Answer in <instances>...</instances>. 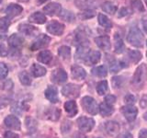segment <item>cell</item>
<instances>
[{
    "label": "cell",
    "instance_id": "obj_17",
    "mask_svg": "<svg viewBox=\"0 0 147 138\" xmlns=\"http://www.w3.org/2000/svg\"><path fill=\"white\" fill-rule=\"evenodd\" d=\"M45 97L49 99L51 102L56 103L58 101V94H57V89L55 87L49 86L47 89L45 90Z\"/></svg>",
    "mask_w": 147,
    "mask_h": 138
},
{
    "label": "cell",
    "instance_id": "obj_53",
    "mask_svg": "<svg viewBox=\"0 0 147 138\" xmlns=\"http://www.w3.org/2000/svg\"><path fill=\"white\" fill-rule=\"evenodd\" d=\"M2 2V0H0V3H1Z\"/></svg>",
    "mask_w": 147,
    "mask_h": 138
},
{
    "label": "cell",
    "instance_id": "obj_27",
    "mask_svg": "<svg viewBox=\"0 0 147 138\" xmlns=\"http://www.w3.org/2000/svg\"><path fill=\"white\" fill-rule=\"evenodd\" d=\"M60 114H61V112L57 108H50L47 113H46L48 118L50 120H52V121H57L60 117Z\"/></svg>",
    "mask_w": 147,
    "mask_h": 138
},
{
    "label": "cell",
    "instance_id": "obj_43",
    "mask_svg": "<svg viewBox=\"0 0 147 138\" xmlns=\"http://www.w3.org/2000/svg\"><path fill=\"white\" fill-rule=\"evenodd\" d=\"M7 54V50L4 44H0V56H6Z\"/></svg>",
    "mask_w": 147,
    "mask_h": 138
},
{
    "label": "cell",
    "instance_id": "obj_14",
    "mask_svg": "<svg viewBox=\"0 0 147 138\" xmlns=\"http://www.w3.org/2000/svg\"><path fill=\"white\" fill-rule=\"evenodd\" d=\"M22 11H23L22 7H20V5H17V4H10L6 8V13L7 17L9 18H14V17L20 15Z\"/></svg>",
    "mask_w": 147,
    "mask_h": 138
},
{
    "label": "cell",
    "instance_id": "obj_22",
    "mask_svg": "<svg viewBox=\"0 0 147 138\" xmlns=\"http://www.w3.org/2000/svg\"><path fill=\"white\" fill-rule=\"evenodd\" d=\"M37 59H38L39 62L42 63V64H49L51 61H52L53 55L50 51L44 50V51H41V52L38 54Z\"/></svg>",
    "mask_w": 147,
    "mask_h": 138
},
{
    "label": "cell",
    "instance_id": "obj_5",
    "mask_svg": "<svg viewBox=\"0 0 147 138\" xmlns=\"http://www.w3.org/2000/svg\"><path fill=\"white\" fill-rule=\"evenodd\" d=\"M77 125L83 132H90L95 125V121L92 118L80 117L77 120Z\"/></svg>",
    "mask_w": 147,
    "mask_h": 138
},
{
    "label": "cell",
    "instance_id": "obj_31",
    "mask_svg": "<svg viewBox=\"0 0 147 138\" xmlns=\"http://www.w3.org/2000/svg\"><path fill=\"white\" fill-rule=\"evenodd\" d=\"M102 9L103 11H105L106 13H109L110 15H113V14L117 11V7L115 6L114 4H112L111 2H105L102 5Z\"/></svg>",
    "mask_w": 147,
    "mask_h": 138
},
{
    "label": "cell",
    "instance_id": "obj_37",
    "mask_svg": "<svg viewBox=\"0 0 147 138\" xmlns=\"http://www.w3.org/2000/svg\"><path fill=\"white\" fill-rule=\"evenodd\" d=\"M95 15H96V12L94 10L87 9V10L79 14V18H81V20H88V18H93Z\"/></svg>",
    "mask_w": 147,
    "mask_h": 138
},
{
    "label": "cell",
    "instance_id": "obj_1",
    "mask_svg": "<svg viewBox=\"0 0 147 138\" xmlns=\"http://www.w3.org/2000/svg\"><path fill=\"white\" fill-rule=\"evenodd\" d=\"M127 41L131 45L136 46V47H142L144 44V35L139 28L132 27L131 28L130 31L127 35Z\"/></svg>",
    "mask_w": 147,
    "mask_h": 138
},
{
    "label": "cell",
    "instance_id": "obj_8",
    "mask_svg": "<svg viewBox=\"0 0 147 138\" xmlns=\"http://www.w3.org/2000/svg\"><path fill=\"white\" fill-rule=\"evenodd\" d=\"M121 112L125 116V118L129 122H133L136 119V116L138 114V110L133 107V106H124L121 108Z\"/></svg>",
    "mask_w": 147,
    "mask_h": 138
},
{
    "label": "cell",
    "instance_id": "obj_26",
    "mask_svg": "<svg viewBox=\"0 0 147 138\" xmlns=\"http://www.w3.org/2000/svg\"><path fill=\"white\" fill-rule=\"evenodd\" d=\"M98 23L100 26L104 27L105 29H110L112 28V23L109 20V18L105 16L104 14H99L98 15Z\"/></svg>",
    "mask_w": 147,
    "mask_h": 138
},
{
    "label": "cell",
    "instance_id": "obj_35",
    "mask_svg": "<svg viewBox=\"0 0 147 138\" xmlns=\"http://www.w3.org/2000/svg\"><path fill=\"white\" fill-rule=\"evenodd\" d=\"M9 25H10V20L8 18H0V32H6L8 30Z\"/></svg>",
    "mask_w": 147,
    "mask_h": 138
},
{
    "label": "cell",
    "instance_id": "obj_39",
    "mask_svg": "<svg viewBox=\"0 0 147 138\" xmlns=\"http://www.w3.org/2000/svg\"><path fill=\"white\" fill-rule=\"evenodd\" d=\"M8 74V68L5 64H0V79H5Z\"/></svg>",
    "mask_w": 147,
    "mask_h": 138
},
{
    "label": "cell",
    "instance_id": "obj_16",
    "mask_svg": "<svg viewBox=\"0 0 147 138\" xmlns=\"http://www.w3.org/2000/svg\"><path fill=\"white\" fill-rule=\"evenodd\" d=\"M23 41H24V40L22 39V37L18 34H12L8 38V44L14 49L21 48L23 45Z\"/></svg>",
    "mask_w": 147,
    "mask_h": 138
},
{
    "label": "cell",
    "instance_id": "obj_51",
    "mask_svg": "<svg viewBox=\"0 0 147 138\" xmlns=\"http://www.w3.org/2000/svg\"><path fill=\"white\" fill-rule=\"evenodd\" d=\"M18 1H20V2H28V1H30V0H18Z\"/></svg>",
    "mask_w": 147,
    "mask_h": 138
},
{
    "label": "cell",
    "instance_id": "obj_23",
    "mask_svg": "<svg viewBox=\"0 0 147 138\" xmlns=\"http://www.w3.org/2000/svg\"><path fill=\"white\" fill-rule=\"evenodd\" d=\"M30 72L35 77H39V76H42L46 74V68L43 66H40V64H33L32 66L30 67Z\"/></svg>",
    "mask_w": 147,
    "mask_h": 138
},
{
    "label": "cell",
    "instance_id": "obj_24",
    "mask_svg": "<svg viewBox=\"0 0 147 138\" xmlns=\"http://www.w3.org/2000/svg\"><path fill=\"white\" fill-rule=\"evenodd\" d=\"M114 48H115V52L117 53H122L124 51V43L121 40V38L119 37V34H115L114 36Z\"/></svg>",
    "mask_w": 147,
    "mask_h": 138
},
{
    "label": "cell",
    "instance_id": "obj_21",
    "mask_svg": "<svg viewBox=\"0 0 147 138\" xmlns=\"http://www.w3.org/2000/svg\"><path fill=\"white\" fill-rule=\"evenodd\" d=\"M29 20L32 23H36V24H43L46 22V17L44 14L40 12H34L31 14L29 18Z\"/></svg>",
    "mask_w": 147,
    "mask_h": 138
},
{
    "label": "cell",
    "instance_id": "obj_30",
    "mask_svg": "<svg viewBox=\"0 0 147 138\" xmlns=\"http://www.w3.org/2000/svg\"><path fill=\"white\" fill-rule=\"evenodd\" d=\"M58 54L64 60L69 59L70 58V55H71L70 47H68V46H61L58 50Z\"/></svg>",
    "mask_w": 147,
    "mask_h": 138
},
{
    "label": "cell",
    "instance_id": "obj_19",
    "mask_svg": "<svg viewBox=\"0 0 147 138\" xmlns=\"http://www.w3.org/2000/svg\"><path fill=\"white\" fill-rule=\"evenodd\" d=\"M64 110L67 112L69 117H74L77 113V106L76 101L74 100H69L64 104Z\"/></svg>",
    "mask_w": 147,
    "mask_h": 138
},
{
    "label": "cell",
    "instance_id": "obj_50",
    "mask_svg": "<svg viewBox=\"0 0 147 138\" xmlns=\"http://www.w3.org/2000/svg\"><path fill=\"white\" fill-rule=\"evenodd\" d=\"M144 119L146 120V121H147V112L144 114Z\"/></svg>",
    "mask_w": 147,
    "mask_h": 138
},
{
    "label": "cell",
    "instance_id": "obj_29",
    "mask_svg": "<svg viewBox=\"0 0 147 138\" xmlns=\"http://www.w3.org/2000/svg\"><path fill=\"white\" fill-rule=\"evenodd\" d=\"M18 78H20V80L22 85L30 86L31 84V78H30L29 74H28L26 71H22L18 74Z\"/></svg>",
    "mask_w": 147,
    "mask_h": 138
},
{
    "label": "cell",
    "instance_id": "obj_11",
    "mask_svg": "<svg viewBox=\"0 0 147 138\" xmlns=\"http://www.w3.org/2000/svg\"><path fill=\"white\" fill-rule=\"evenodd\" d=\"M43 11L49 16H54V15H57L58 13H61L62 7L60 4L53 2V3L46 5L43 7Z\"/></svg>",
    "mask_w": 147,
    "mask_h": 138
},
{
    "label": "cell",
    "instance_id": "obj_44",
    "mask_svg": "<svg viewBox=\"0 0 147 138\" xmlns=\"http://www.w3.org/2000/svg\"><path fill=\"white\" fill-rule=\"evenodd\" d=\"M9 103V99H7V98H2L0 99V109H2L4 107H6V106Z\"/></svg>",
    "mask_w": 147,
    "mask_h": 138
},
{
    "label": "cell",
    "instance_id": "obj_2",
    "mask_svg": "<svg viewBox=\"0 0 147 138\" xmlns=\"http://www.w3.org/2000/svg\"><path fill=\"white\" fill-rule=\"evenodd\" d=\"M81 105L87 113L95 115L98 112V104H96V100L93 98H91V97H84L82 99Z\"/></svg>",
    "mask_w": 147,
    "mask_h": 138
},
{
    "label": "cell",
    "instance_id": "obj_45",
    "mask_svg": "<svg viewBox=\"0 0 147 138\" xmlns=\"http://www.w3.org/2000/svg\"><path fill=\"white\" fill-rule=\"evenodd\" d=\"M129 13V10L128 8L126 7H122L121 10H119V18H121V17H124V16H127Z\"/></svg>",
    "mask_w": 147,
    "mask_h": 138
},
{
    "label": "cell",
    "instance_id": "obj_49",
    "mask_svg": "<svg viewBox=\"0 0 147 138\" xmlns=\"http://www.w3.org/2000/svg\"><path fill=\"white\" fill-rule=\"evenodd\" d=\"M142 27H144V31L147 33V20H142Z\"/></svg>",
    "mask_w": 147,
    "mask_h": 138
},
{
    "label": "cell",
    "instance_id": "obj_3",
    "mask_svg": "<svg viewBox=\"0 0 147 138\" xmlns=\"http://www.w3.org/2000/svg\"><path fill=\"white\" fill-rule=\"evenodd\" d=\"M147 76V68L144 64H142L136 69L134 75L132 76V84L136 86H141L144 84Z\"/></svg>",
    "mask_w": 147,
    "mask_h": 138
},
{
    "label": "cell",
    "instance_id": "obj_48",
    "mask_svg": "<svg viewBox=\"0 0 147 138\" xmlns=\"http://www.w3.org/2000/svg\"><path fill=\"white\" fill-rule=\"evenodd\" d=\"M117 138H132V135L130 133H121Z\"/></svg>",
    "mask_w": 147,
    "mask_h": 138
},
{
    "label": "cell",
    "instance_id": "obj_34",
    "mask_svg": "<svg viewBox=\"0 0 147 138\" xmlns=\"http://www.w3.org/2000/svg\"><path fill=\"white\" fill-rule=\"evenodd\" d=\"M60 18H63V20L68 21V22H72L74 20H75V15L68 10H63L61 11V14H60Z\"/></svg>",
    "mask_w": 147,
    "mask_h": 138
},
{
    "label": "cell",
    "instance_id": "obj_28",
    "mask_svg": "<svg viewBox=\"0 0 147 138\" xmlns=\"http://www.w3.org/2000/svg\"><path fill=\"white\" fill-rule=\"evenodd\" d=\"M92 74L95 76H98V77H104L107 76V68H106L105 66H100L98 67H95L92 69Z\"/></svg>",
    "mask_w": 147,
    "mask_h": 138
},
{
    "label": "cell",
    "instance_id": "obj_20",
    "mask_svg": "<svg viewBox=\"0 0 147 138\" xmlns=\"http://www.w3.org/2000/svg\"><path fill=\"white\" fill-rule=\"evenodd\" d=\"M18 30H20V32H21L22 34H24L26 36H32L38 31L34 26H31L29 24L20 25V27H18Z\"/></svg>",
    "mask_w": 147,
    "mask_h": 138
},
{
    "label": "cell",
    "instance_id": "obj_25",
    "mask_svg": "<svg viewBox=\"0 0 147 138\" xmlns=\"http://www.w3.org/2000/svg\"><path fill=\"white\" fill-rule=\"evenodd\" d=\"M114 112V110L112 108L111 105H109L106 102L101 103L99 106V112L102 116H109L111 115Z\"/></svg>",
    "mask_w": 147,
    "mask_h": 138
},
{
    "label": "cell",
    "instance_id": "obj_13",
    "mask_svg": "<svg viewBox=\"0 0 147 138\" xmlns=\"http://www.w3.org/2000/svg\"><path fill=\"white\" fill-rule=\"evenodd\" d=\"M96 44L98 46L100 49L102 50H109L111 47V43H110V39L108 36H99L96 37L95 39Z\"/></svg>",
    "mask_w": 147,
    "mask_h": 138
},
{
    "label": "cell",
    "instance_id": "obj_10",
    "mask_svg": "<svg viewBox=\"0 0 147 138\" xmlns=\"http://www.w3.org/2000/svg\"><path fill=\"white\" fill-rule=\"evenodd\" d=\"M52 80L54 83H57V84H62V83L65 82L67 79V74L66 72L63 70V69H56L54 70L52 74Z\"/></svg>",
    "mask_w": 147,
    "mask_h": 138
},
{
    "label": "cell",
    "instance_id": "obj_4",
    "mask_svg": "<svg viewBox=\"0 0 147 138\" xmlns=\"http://www.w3.org/2000/svg\"><path fill=\"white\" fill-rule=\"evenodd\" d=\"M50 41H51V38L49 36L45 35V34H41L33 41V43H32L30 46V50L37 51L40 49H43L50 43Z\"/></svg>",
    "mask_w": 147,
    "mask_h": 138
},
{
    "label": "cell",
    "instance_id": "obj_46",
    "mask_svg": "<svg viewBox=\"0 0 147 138\" xmlns=\"http://www.w3.org/2000/svg\"><path fill=\"white\" fill-rule=\"evenodd\" d=\"M5 138H18V135L15 133L7 132L6 133H5Z\"/></svg>",
    "mask_w": 147,
    "mask_h": 138
},
{
    "label": "cell",
    "instance_id": "obj_32",
    "mask_svg": "<svg viewBox=\"0 0 147 138\" xmlns=\"http://www.w3.org/2000/svg\"><path fill=\"white\" fill-rule=\"evenodd\" d=\"M129 58L132 63H138L142 59V53L139 51L135 50H131L129 52Z\"/></svg>",
    "mask_w": 147,
    "mask_h": 138
},
{
    "label": "cell",
    "instance_id": "obj_42",
    "mask_svg": "<svg viewBox=\"0 0 147 138\" xmlns=\"http://www.w3.org/2000/svg\"><path fill=\"white\" fill-rule=\"evenodd\" d=\"M115 101H116V97L113 96V95H108V96H106V98H105V102L106 103H108L109 105H112L115 103Z\"/></svg>",
    "mask_w": 147,
    "mask_h": 138
},
{
    "label": "cell",
    "instance_id": "obj_6",
    "mask_svg": "<svg viewBox=\"0 0 147 138\" xmlns=\"http://www.w3.org/2000/svg\"><path fill=\"white\" fill-rule=\"evenodd\" d=\"M62 93L65 97L77 98L80 94V87H79V86H76L74 84H68L63 87Z\"/></svg>",
    "mask_w": 147,
    "mask_h": 138
},
{
    "label": "cell",
    "instance_id": "obj_38",
    "mask_svg": "<svg viewBox=\"0 0 147 138\" xmlns=\"http://www.w3.org/2000/svg\"><path fill=\"white\" fill-rule=\"evenodd\" d=\"M111 83L112 86L115 87V89H119V87H121L122 83H123V79L121 76H114L111 79Z\"/></svg>",
    "mask_w": 147,
    "mask_h": 138
},
{
    "label": "cell",
    "instance_id": "obj_36",
    "mask_svg": "<svg viewBox=\"0 0 147 138\" xmlns=\"http://www.w3.org/2000/svg\"><path fill=\"white\" fill-rule=\"evenodd\" d=\"M131 6L133 7V9L136 11H139L142 12L144 10V5H142L141 0H131Z\"/></svg>",
    "mask_w": 147,
    "mask_h": 138
},
{
    "label": "cell",
    "instance_id": "obj_15",
    "mask_svg": "<svg viewBox=\"0 0 147 138\" xmlns=\"http://www.w3.org/2000/svg\"><path fill=\"white\" fill-rule=\"evenodd\" d=\"M72 76L77 80H83L86 76V73L84 68H82L79 66H73L71 68Z\"/></svg>",
    "mask_w": 147,
    "mask_h": 138
},
{
    "label": "cell",
    "instance_id": "obj_40",
    "mask_svg": "<svg viewBox=\"0 0 147 138\" xmlns=\"http://www.w3.org/2000/svg\"><path fill=\"white\" fill-rule=\"evenodd\" d=\"M123 67V66L121 64V62H113V63H111V64H110V70H111V72H113V73H116V72H118L119 69H121Z\"/></svg>",
    "mask_w": 147,
    "mask_h": 138
},
{
    "label": "cell",
    "instance_id": "obj_47",
    "mask_svg": "<svg viewBox=\"0 0 147 138\" xmlns=\"http://www.w3.org/2000/svg\"><path fill=\"white\" fill-rule=\"evenodd\" d=\"M139 138H147V130L146 129H142L139 133Z\"/></svg>",
    "mask_w": 147,
    "mask_h": 138
},
{
    "label": "cell",
    "instance_id": "obj_18",
    "mask_svg": "<svg viewBox=\"0 0 147 138\" xmlns=\"http://www.w3.org/2000/svg\"><path fill=\"white\" fill-rule=\"evenodd\" d=\"M105 129L110 135H115L119 132V124L116 122L109 121L105 123Z\"/></svg>",
    "mask_w": 147,
    "mask_h": 138
},
{
    "label": "cell",
    "instance_id": "obj_52",
    "mask_svg": "<svg viewBox=\"0 0 147 138\" xmlns=\"http://www.w3.org/2000/svg\"><path fill=\"white\" fill-rule=\"evenodd\" d=\"M144 1H145V3H146V5H147V0H144Z\"/></svg>",
    "mask_w": 147,
    "mask_h": 138
},
{
    "label": "cell",
    "instance_id": "obj_12",
    "mask_svg": "<svg viewBox=\"0 0 147 138\" xmlns=\"http://www.w3.org/2000/svg\"><path fill=\"white\" fill-rule=\"evenodd\" d=\"M5 124H6L7 127L13 129V130H20V120L14 115H9L5 119Z\"/></svg>",
    "mask_w": 147,
    "mask_h": 138
},
{
    "label": "cell",
    "instance_id": "obj_9",
    "mask_svg": "<svg viewBox=\"0 0 147 138\" xmlns=\"http://www.w3.org/2000/svg\"><path fill=\"white\" fill-rule=\"evenodd\" d=\"M100 57H101V54L98 51H90V52L87 53V54L86 55L84 61L86 66H92V64H96V63H98Z\"/></svg>",
    "mask_w": 147,
    "mask_h": 138
},
{
    "label": "cell",
    "instance_id": "obj_41",
    "mask_svg": "<svg viewBox=\"0 0 147 138\" xmlns=\"http://www.w3.org/2000/svg\"><path fill=\"white\" fill-rule=\"evenodd\" d=\"M124 101H125L127 104L131 105V104L135 103L136 98L133 95H131V94H128V95H126L125 97H124Z\"/></svg>",
    "mask_w": 147,
    "mask_h": 138
},
{
    "label": "cell",
    "instance_id": "obj_7",
    "mask_svg": "<svg viewBox=\"0 0 147 138\" xmlns=\"http://www.w3.org/2000/svg\"><path fill=\"white\" fill-rule=\"evenodd\" d=\"M47 30L51 34L60 36V35H62L63 33L64 26H63V24H62V23H60L58 21H52V22L48 24Z\"/></svg>",
    "mask_w": 147,
    "mask_h": 138
},
{
    "label": "cell",
    "instance_id": "obj_33",
    "mask_svg": "<svg viewBox=\"0 0 147 138\" xmlns=\"http://www.w3.org/2000/svg\"><path fill=\"white\" fill-rule=\"evenodd\" d=\"M96 91L99 95H105L108 91V82L106 80L100 81L96 86Z\"/></svg>",
    "mask_w": 147,
    "mask_h": 138
}]
</instances>
